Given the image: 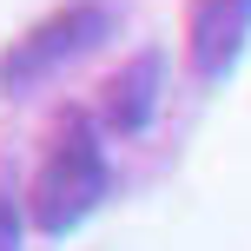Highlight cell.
<instances>
[{
  "instance_id": "obj_1",
  "label": "cell",
  "mask_w": 251,
  "mask_h": 251,
  "mask_svg": "<svg viewBox=\"0 0 251 251\" xmlns=\"http://www.w3.org/2000/svg\"><path fill=\"white\" fill-rule=\"evenodd\" d=\"M106 185H113V178H106V159H100V146H93L86 119H66L60 146L47 152V165H40V178H33L40 231H73L79 218L106 199Z\"/></svg>"
},
{
  "instance_id": "obj_2",
  "label": "cell",
  "mask_w": 251,
  "mask_h": 251,
  "mask_svg": "<svg viewBox=\"0 0 251 251\" xmlns=\"http://www.w3.org/2000/svg\"><path fill=\"white\" fill-rule=\"evenodd\" d=\"M100 26H106V13H100V7H73V13H53V20L40 26V33H26L20 47H13L7 60H0V79H26V73H40L47 60H60V53H79V47H86L93 33H100Z\"/></svg>"
},
{
  "instance_id": "obj_3",
  "label": "cell",
  "mask_w": 251,
  "mask_h": 251,
  "mask_svg": "<svg viewBox=\"0 0 251 251\" xmlns=\"http://www.w3.org/2000/svg\"><path fill=\"white\" fill-rule=\"evenodd\" d=\"M245 26H251V0H199V13H192V66L205 79L225 73L245 47Z\"/></svg>"
},
{
  "instance_id": "obj_4",
  "label": "cell",
  "mask_w": 251,
  "mask_h": 251,
  "mask_svg": "<svg viewBox=\"0 0 251 251\" xmlns=\"http://www.w3.org/2000/svg\"><path fill=\"white\" fill-rule=\"evenodd\" d=\"M0 251H20V218H13L7 199H0Z\"/></svg>"
}]
</instances>
